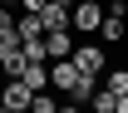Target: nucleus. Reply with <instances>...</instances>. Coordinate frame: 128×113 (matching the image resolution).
Masks as SVG:
<instances>
[{
    "mask_svg": "<svg viewBox=\"0 0 128 113\" xmlns=\"http://www.w3.org/2000/svg\"><path fill=\"white\" fill-rule=\"evenodd\" d=\"M30 103H34V89L25 79H5L0 84V108H10V113H30Z\"/></svg>",
    "mask_w": 128,
    "mask_h": 113,
    "instance_id": "obj_1",
    "label": "nucleus"
},
{
    "mask_svg": "<svg viewBox=\"0 0 128 113\" xmlns=\"http://www.w3.org/2000/svg\"><path fill=\"white\" fill-rule=\"evenodd\" d=\"M69 20H74L79 34H98V25H104V5H98V0H79V5L69 10Z\"/></svg>",
    "mask_w": 128,
    "mask_h": 113,
    "instance_id": "obj_2",
    "label": "nucleus"
},
{
    "mask_svg": "<svg viewBox=\"0 0 128 113\" xmlns=\"http://www.w3.org/2000/svg\"><path fill=\"white\" fill-rule=\"evenodd\" d=\"M44 54L49 59H74V34L69 30H49L44 34Z\"/></svg>",
    "mask_w": 128,
    "mask_h": 113,
    "instance_id": "obj_3",
    "label": "nucleus"
},
{
    "mask_svg": "<svg viewBox=\"0 0 128 113\" xmlns=\"http://www.w3.org/2000/svg\"><path fill=\"white\" fill-rule=\"evenodd\" d=\"M74 64H79L84 74H104L108 59H104V49H98V44H74Z\"/></svg>",
    "mask_w": 128,
    "mask_h": 113,
    "instance_id": "obj_4",
    "label": "nucleus"
},
{
    "mask_svg": "<svg viewBox=\"0 0 128 113\" xmlns=\"http://www.w3.org/2000/svg\"><path fill=\"white\" fill-rule=\"evenodd\" d=\"M25 64H30L25 44H15V49H0V74H5V79H20V74H25Z\"/></svg>",
    "mask_w": 128,
    "mask_h": 113,
    "instance_id": "obj_5",
    "label": "nucleus"
},
{
    "mask_svg": "<svg viewBox=\"0 0 128 113\" xmlns=\"http://www.w3.org/2000/svg\"><path fill=\"white\" fill-rule=\"evenodd\" d=\"M40 25H44V34L49 30H69V5L64 0H49L44 10H40Z\"/></svg>",
    "mask_w": 128,
    "mask_h": 113,
    "instance_id": "obj_6",
    "label": "nucleus"
},
{
    "mask_svg": "<svg viewBox=\"0 0 128 113\" xmlns=\"http://www.w3.org/2000/svg\"><path fill=\"white\" fill-rule=\"evenodd\" d=\"M15 34H20V44H34V39H44V25H40V10H25V15L15 20Z\"/></svg>",
    "mask_w": 128,
    "mask_h": 113,
    "instance_id": "obj_7",
    "label": "nucleus"
},
{
    "mask_svg": "<svg viewBox=\"0 0 128 113\" xmlns=\"http://www.w3.org/2000/svg\"><path fill=\"white\" fill-rule=\"evenodd\" d=\"M20 79H25V84H30V89H34V94H40V89H49V64H44V59H30Z\"/></svg>",
    "mask_w": 128,
    "mask_h": 113,
    "instance_id": "obj_8",
    "label": "nucleus"
},
{
    "mask_svg": "<svg viewBox=\"0 0 128 113\" xmlns=\"http://www.w3.org/2000/svg\"><path fill=\"white\" fill-rule=\"evenodd\" d=\"M98 34H104L108 44H118V39H123V15H104V25H98Z\"/></svg>",
    "mask_w": 128,
    "mask_h": 113,
    "instance_id": "obj_9",
    "label": "nucleus"
},
{
    "mask_svg": "<svg viewBox=\"0 0 128 113\" xmlns=\"http://www.w3.org/2000/svg\"><path fill=\"white\" fill-rule=\"evenodd\" d=\"M113 108H118V94L98 84V94H94V113H113Z\"/></svg>",
    "mask_w": 128,
    "mask_h": 113,
    "instance_id": "obj_10",
    "label": "nucleus"
},
{
    "mask_svg": "<svg viewBox=\"0 0 128 113\" xmlns=\"http://www.w3.org/2000/svg\"><path fill=\"white\" fill-rule=\"evenodd\" d=\"M104 89H113V94H128V69H113L108 79H104Z\"/></svg>",
    "mask_w": 128,
    "mask_h": 113,
    "instance_id": "obj_11",
    "label": "nucleus"
},
{
    "mask_svg": "<svg viewBox=\"0 0 128 113\" xmlns=\"http://www.w3.org/2000/svg\"><path fill=\"white\" fill-rule=\"evenodd\" d=\"M30 113H59V103H54V98L40 89V94H34V103H30Z\"/></svg>",
    "mask_w": 128,
    "mask_h": 113,
    "instance_id": "obj_12",
    "label": "nucleus"
},
{
    "mask_svg": "<svg viewBox=\"0 0 128 113\" xmlns=\"http://www.w3.org/2000/svg\"><path fill=\"white\" fill-rule=\"evenodd\" d=\"M20 5H25V10H44L49 0H20Z\"/></svg>",
    "mask_w": 128,
    "mask_h": 113,
    "instance_id": "obj_13",
    "label": "nucleus"
},
{
    "mask_svg": "<svg viewBox=\"0 0 128 113\" xmlns=\"http://www.w3.org/2000/svg\"><path fill=\"white\" fill-rule=\"evenodd\" d=\"M113 113H128V94H118V108H113Z\"/></svg>",
    "mask_w": 128,
    "mask_h": 113,
    "instance_id": "obj_14",
    "label": "nucleus"
},
{
    "mask_svg": "<svg viewBox=\"0 0 128 113\" xmlns=\"http://www.w3.org/2000/svg\"><path fill=\"white\" fill-rule=\"evenodd\" d=\"M59 113H79V103H64V108H59Z\"/></svg>",
    "mask_w": 128,
    "mask_h": 113,
    "instance_id": "obj_15",
    "label": "nucleus"
}]
</instances>
